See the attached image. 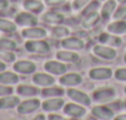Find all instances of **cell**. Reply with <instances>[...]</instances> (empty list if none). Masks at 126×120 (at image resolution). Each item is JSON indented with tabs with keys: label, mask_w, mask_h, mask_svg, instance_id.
<instances>
[{
	"label": "cell",
	"mask_w": 126,
	"mask_h": 120,
	"mask_svg": "<svg viewBox=\"0 0 126 120\" xmlns=\"http://www.w3.org/2000/svg\"><path fill=\"white\" fill-rule=\"evenodd\" d=\"M115 89L114 88H100L93 93V99L98 103H108L115 98Z\"/></svg>",
	"instance_id": "obj_1"
},
{
	"label": "cell",
	"mask_w": 126,
	"mask_h": 120,
	"mask_svg": "<svg viewBox=\"0 0 126 120\" xmlns=\"http://www.w3.org/2000/svg\"><path fill=\"white\" fill-rule=\"evenodd\" d=\"M93 53L104 60H114L116 58V50L111 47H105V45H95L93 48Z\"/></svg>",
	"instance_id": "obj_2"
},
{
	"label": "cell",
	"mask_w": 126,
	"mask_h": 120,
	"mask_svg": "<svg viewBox=\"0 0 126 120\" xmlns=\"http://www.w3.org/2000/svg\"><path fill=\"white\" fill-rule=\"evenodd\" d=\"M26 49L31 53L44 54V53H48L50 50V47L44 40H31V42L26 43Z\"/></svg>",
	"instance_id": "obj_3"
},
{
	"label": "cell",
	"mask_w": 126,
	"mask_h": 120,
	"mask_svg": "<svg viewBox=\"0 0 126 120\" xmlns=\"http://www.w3.org/2000/svg\"><path fill=\"white\" fill-rule=\"evenodd\" d=\"M41 105V102L38 99H28L22 102L21 104H18L17 107V112L20 114H30L33 113L34 110H37Z\"/></svg>",
	"instance_id": "obj_4"
},
{
	"label": "cell",
	"mask_w": 126,
	"mask_h": 120,
	"mask_svg": "<svg viewBox=\"0 0 126 120\" xmlns=\"http://www.w3.org/2000/svg\"><path fill=\"white\" fill-rule=\"evenodd\" d=\"M92 114L100 120H113L114 119V112L109 107L98 105L92 109Z\"/></svg>",
	"instance_id": "obj_5"
},
{
	"label": "cell",
	"mask_w": 126,
	"mask_h": 120,
	"mask_svg": "<svg viewBox=\"0 0 126 120\" xmlns=\"http://www.w3.org/2000/svg\"><path fill=\"white\" fill-rule=\"evenodd\" d=\"M113 75V71L109 68H95L89 71V77L93 80H108Z\"/></svg>",
	"instance_id": "obj_6"
},
{
	"label": "cell",
	"mask_w": 126,
	"mask_h": 120,
	"mask_svg": "<svg viewBox=\"0 0 126 120\" xmlns=\"http://www.w3.org/2000/svg\"><path fill=\"white\" fill-rule=\"evenodd\" d=\"M67 94H69V97H70L71 99L76 101V102L80 103V104H83V105H89V104H91V98H89V96H87L86 93L79 91V89L70 88V89L67 91Z\"/></svg>",
	"instance_id": "obj_7"
},
{
	"label": "cell",
	"mask_w": 126,
	"mask_h": 120,
	"mask_svg": "<svg viewBox=\"0 0 126 120\" xmlns=\"http://www.w3.org/2000/svg\"><path fill=\"white\" fill-rule=\"evenodd\" d=\"M16 23L23 27H32L34 25H37V18L27 12H21L16 16Z\"/></svg>",
	"instance_id": "obj_8"
},
{
	"label": "cell",
	"mask_w": 126,
	"mask_h": 120,
	"mask_svg": "<svg viewBox=\"0 0 126 120\" xmlns=\"http://www.w3.org/2000/svg\"><path fill=\"white\" fill-rule=\"evenodd\" d=\"M22 36L25 38H31V39H42L47 36V32L44 28L41 27H30L22 31Z\"/></svg>",
	"instance_id": "obj_9"
},
{
	"label": "cell",
	"mask_w": 126,
	"mask_h": 120,
	"mask_svg": "<svg viewBox=\"0 0 126 120\" xmlns=\"http://www.w3.org/2000/svg\"><path fill=\"white\" fill-rule=\"evenodd\" d=\"M64 112L72 118H82L86 115V109L83 107L77 105V104H72V103L66 104L64 108Z\"/></svg>",
	"instance_id": "obj_10"
},
{
	"label": "cell",
	"mask_w": 126,
	"mask_h": 120,
	"mask_svg": "<svg viewBox=\"0 0 126 120\" xmlns=\"http://www.w3.org/2000/svg\"><path fill=\"white\" fill-rule=\"evenodd\" d=\"M14 69L20 72V74H32L36 71V65L31 61H27V60H21V61H17L14 66Z\"/></svg>",
	"instance_id": "obj_11"
},
{
	"label": "cell",
	"mask_w": 126,
	"mask_h": 120,
	"mask_svg": "<svg viewBox=\"0 0 126 120\" xmlns=\"http://www.w3.org/2000/svg\"><path fill=\"white\" fill-rule=\"evenodd\" d=\"M61 45L66 49H71V50H81L83 49L84 43L82 39L76 38V37H71V38H66L61 42Z\"/></svg>",
	"instance_id": "obj_12"
},
{
	"label": "cell",
	"mask_w": 126,
	"mask_h": 120,
	"mask_svg": "<svg viewBox=\"0 0 126 120\" xmlns=\"http://www.w3.org/2000/svg\"><path fill=\"white\" fill-rule=\"evenodd\" d=\"M44 69L48 72L54 74V75H61L66 71V66L61 63H58V61H47L44 64Z\"/></svg>",
	"instance_id": "obj_13"
},
{
	"label": "cell",
	"mask_w": 126,
	"mask_h": 120,
	"mask_svg": "<svg viewBox=\"0 0 126 120\" xmlns=\"http://www.w3.org/2000/svg\"><path fill=\"white\" fill-rule=\"evenodd\" d=\"M64 105V101L61 98H50L48 101H45L42 104L43 109L45 112H55L59 110L61 107Z\"/></svg>",
	"instance_id": "obj_14"
},
{
	"label": "cell",
	"mask_w": 126,
	"mask_h": 120,
	"mask_svg": "<svg viewBox=\"0 0 126 120\" xmlns=\"http://www.w3.org/2000/svg\"><path fill=\"white\" fill-rule=\"evenodd\" d=\"M108 32L113 33V34H124L126 33V21L123 20H116L114 22H111L110 25H108Z\"/></svg>",
	"instance_id": "obj_15"
},
{
	"label": "cell",
	"mask_w": 126,
	"mask_h": 120,
	"mask_svg": "<svg viewBox=\"0 0 126 120\" xmlns=\"http://www.w3.org/2000/svg\"><path fill=\"white\" fill-rule=\"evenodd\" d=\"M20 98L15 96H4L0 98V109H11L18 105Z\"/></svg>",
	"instance_id": "obj_16"
},
{
	"label": "cell",
	"mask_w": 126,
	"mask_h": 120,
	"mask_svg": "<svg viewBox=\"0 0 126 120\" xmlns=\"http://www.w3.org/2000/svg\"><path fill=\"white\" fill-rule=\"evenodd\" d=\"M115 10H116V1L115 0H108L102 7V11H100L102 17L105 18V20L109 18L115 12Z\"/></svg>",
	"instance_id": "obj_17"
},
{
	"label": "cell",
	"mask_w": 126,
	"mask_h": 120,
	"mask_svg": "<svg viewBox=\"0 0 126 120\" xmlns=\"http://www.w3.org/2000/svg\"><path fill=\"white\" fill-rule=\"evenodd\" d=\"M99 14L97 11H93V12H88L87 16L84 17V20L82 21V27L83 28H91L93 27L94 25H97V22L99 21Z\"/></svg>",
	"instance_id": "obj_18"
},
{
	"label": "cell",
	"mask_w": 126,
	"mask_h": 120,
	"mask_svg": "<svg viewBox=\"0 0 126 120\" xmlns=\"http://www.w3.org/2000/svg\"><path fill=\"white\" fill-rule=\"evenodd\" d=\"M81 82H82V79L77 74H69V75H65L60 79V83L66 85V86H75V85H79Z\"/></svg>",
	"instance_id": "obj_19"
},
{
	"label": "cell",
	"mask_w": 126,
	"mask_h": 120,
	"mask_svg": "<svg viewBox=\"0 0 126 120\" xmlns=\"http://www.w3.org/2000/svg\"><path fill=\"white\" fill-rule=\"evenodd\" d=\"M33 81L36 85H39V86H51L54 83V77L47 74H37L34 75Z\"/></svg>",
	"instance_id": "obj_20"
},
{
	"label": "cell",
	"mask_w": 126,
	"mask_h": 120,
	"mask_svg": "<svg viewBox=\"0 0 126 120\" xmlns=\"http://www.w3.org/2000/svg\"><path fill=\"white\" fill-rule=\"evenodd\" d=\"M23 6L26 10L32 11V12H42L44 9V5L38 0H26Z\"/></svg>",
	"instance_id": "obj_21"
},
{
	"label": "cell",
	"mask_w": 126,
	"mask_h": 120,
	"mask_svg": "<svg viewBox=\"0 0 126 120\" xmlns=\"http://www.w3.org/2000/svg\"><path fill=\"white\" fill-rule=\"evenodd\" d=\"M98 39H99L100 43H103V44L108 43L111 47H119V45H121V39L119 37H113V36H109L108 33H102Z\"/></svg>",
	"instance_id": "obj_22"
},
{
	"label": "cell",
	"mask_w": 126,
	"mask_h": 120,
	"mask_svg": "<svg viewBox=\"0 0 126 120\" xmlns=\"http://www.w3.org/2000/svg\"><path fill=\"white\" fill-rule=\"evenodd\" d=\"M44 21H47L48 23H61L64 21V16L59 12L55 11H49L44 15Z\"/></svg>",
	"instance_id": "obj_23"
},
{
	"label": "cell",
	"mask_w": 126,
	"mask_h": 120,
	"mask_svg": "<svg viewBox=\"0 0 126 120\" xmlns=\"http://www.w3.org/2000/svg\"><path fill=\"white\" fill-rule=\"evenodd\" d=\"M18 82V76L12 72H1L0 74V83L2 85H14Z\"/></svg>",
	"instance_id": "obj_24"
},
{
	"label": "cell",
	"mask_w": 126,
	"mask_h": 120,
	"mask_svg": "<svg viewBox=\"0 0 126 120\" xmlns=\"http://www.w3.org/2000/svg\"><path fill=\"white\" fill-rule=\"evenodd\" d=\"M56 58L64 61H77L79 60V55L72 53V51H67V50H61L56 53Z\"/></svg>",
	"instance_id": "obj_25"
},
{
	"label": "cell",
	"mask_w": 126,
	"mask_h": 120,
	"mask_svg": "<svg viewBox=\"0 0 126 120\" xmlns=\"http://www.w3.org/2000/svg\"><path fill=\"white\" fill-rule=\"evenodd\" d=\"M17 93L22 97H31V96H36L38 93V89L32 86H20L17 88Z\"/></svg>",
	"instance_id": "obj_26"
},
{
	"label": "cell",
	"mask_w": 126,
	"mask_h": 120,
	"mask_svg": "<svg viewBox=\"0 0 126 120\" xmlns=\"http://www.w3.org/2000/svg\"><path fill=\"white\" fill-rule=\"evenodd\" d=\"M64 94V89L59 88V87H49V88H44L42 91L43 97H58V96H63Z\"/></svg>",
	"instance_id": "obj_27"
},
{
	"label": "cell",
	"mask_w": 126,
	"mask_h": 120,
	"mask_svg": "<svg viewBox=\"0 0 126 120\" xmlns=\"http://www.w3.org/2000/svg\"><path fill=\"white\" fill-rule=\"evenodd\" d=\"M0 31L1 32H15L16 31V25L9 20L0 18Z\"/></svg>",
	"instance_id": "obj_28"
},
{
	"label": "cell",
	"mask_w": 126,
	"mask_h": 120,
	"mask_svg": "<svg viewBox=\"0 0 126 120\" xmlns=\"http://www.w3.org/2000/svg\"><path fill=\"white\" fill-rule=\"evenodd\" d=\"M16 48V43L11 39H0V49L1 50H11Z\"/></svg>",
	"instance_id": "obj_29"
},
{
	"label": "cell",
	"mask_w": 126,
	"mask_h": 120,
	"mask_svg": "<svg viewBox=\"0 0 126 120\" xmlns=\"http://www.w3.org/2000/svg\"><path fill=\"white\" fill-rule=\"evenodd\" d=\"M70 33V31L66 28V27H55L53 30V34L54 37H58V38H64V37H67Z\"/></svg>",
	"instance_id": "obj_30"
},
{
	"label": "cell",
	"mask_w": 126,
	"mask_h": 120,
	"mask_svg": "<svg viewBox=\"0 0 126 120\" xmlns=\"http://www.w3.org/2000/svg\"><path fill=\"white\" fill-rule=\"evenodd\" d=\"M114 18H115V20L126 21V6H120L119 9L115 10V12H114Z\"/></svg>",
	"instance_id": "obj_31"
},
{
	"label": "cell",
	"mask_w": 126,
	"mask_h": 120,
	"mask_svg": "<svg viewBox=\"0 0 126 120\" xmlns=\"http://www.w3.org/2000/svg\"><path fill=\"white\" fill-rule=\"evenodd\" d=\"M15 54H12L10 50H1L0 51V59L5 60V61H9V63H12L15 61Z\"/></svg>",
	"instance_id": "obj_32"
},
{
	"label": "cell",
	"mask_w": 126,
	"mask_h": 120,
	"mask_svg": "<svg viewBox=\"0 0 126 120\" xmlns=\"http://www.w3.org/2000/svg\"><path fill=\"white\" fill-rule=\"evenodd\" d=\"M115 79L119 81H126V68L118 69L115 71Z\"/></svg>",
	"instance_id": "obj_33"
},
{
	"label": "cell",
	"mask_w": 126,
	"mask_h": 120,
	"mask_svg": "<svg viewBox=\"0 0 126 120\" xmlns=\"http://www.w3.org/2000/svg\"><path fill=\"white\" fill-rule=\"evenodd\" d=\"M89 1H91V0H75L74 4H72V6H74L75 10H80V9L83 7L87 2H89Z\"/></svg>",
	"instance_id": "obj_34"
},
{
	"label": "cell",
	"mask_w": 126,
	"mask_h": 120,
	"mask_svg": "<svg viewBox=\"0 0 126 120\" xmlns=\"http://www.w3.org/2000/svg\"><path fill=\"white\" fill-rule=\"evenodd\" d=\"M12 88L7 86H0V96H9L12 93Z\"/></svg>",
	"instance_id": "obj_35"
},
{
	"label": "cell",
	"mask_w": 126,
	"mask_h": 120,
	"mask_svg": "<svg viewBox=\"0 0 126 120\" xmlns=\"http://www.w3.org/2000/svg\"><path fill=\"white\" fill-rule=\"evenodd\" d=\"M45 2L50 6H58V5H61L65 2V0H45Z\"/></svg>",
	"instance_id": "obj_36"
},
{
	"label": "cell",
	"mask_w": 126,
	"mask_h": 120,
	"mask_svg": "<svg viewBox=\"0 0 126 120\" xmlns=\"http://www.w3.org/2000/svg\"><path fill=\"white\" fill-rule=\"evenodd\" d=\"M108 107H109L113 112H115V110H120V109L123 108L120 102H118V103H110V104H108Z\"/></svg>",
	"instance_id": "obj_37"
},
{
	"label": "cell",
	"mask_w": 126,
	"mask_h": 120,
	"mask_svg": "<svg viewBox=\"0 0 126 120\" xmlns=\"http://www.w3.org/2000/svg\"><path fill=\"white\" fill-rule=\"evenodd\" d=\"M98 7V1H93L87 9H86V12L88 14V12H93V10H95Z\"/></svg>",
	"instance_id": "obj_38"
},
{
	"label": "cell",
	"mask_w": 126,
	"mask_h": 120,
	"mask_svg": "<svg viewBox=\"0 0 126 120\" xmlns=\"http://www.w3.org/2000/svg\"><path fill=\"white\" fill-rule=\"evenodd\" d=\"M7 7V0H0V11L5 10Z\"/></svg>",
	"instance_id": "obj_39"
},
{
	"label": "cell",
	"mask_w": 126,
	"mask_h": 120,
	"mask_svg": "<svg viewBox=\"0 0 126 120\" xmlns=\"http://www.w3.org/2000/svg\"><path fill=\"white\" fill-rule=\"evenodd\" d=\"M49 120H64V119H63V117H60L58 114H51V115H49Z\"/></svg>",
	"instance_id": "obj_40"
},
{
	"label": "cell",
	"mask_w": 126,
	"mask_h": 120,
	"mask_svg": "<svg viewBox=\"0 0 126 120\" xmlns=\"http://www.w3.org/2000/svg\"><path fill=\"white\" fill-rule=\"evenodd\" d=\"M114 120H126V114H121V115H118L116 118H114Z\"/></svg>",
	"instance_id": "obj_41"
},
{
	"label": "cell",
	"mask_w": 126,
	"mask_h": 120,
	"mask_svg": "<svg viewBox=\"0 0 126 120\" xmlns=\"http://www.w3.org/2000/svg\"><path fill=\"white\" fill-rule=\"evenodd\" d=\"M33 120H45V118H44V115H37Z\"/></svg>",
	"instance_id": "obj_42"
},
{
	"label": "cell",
	"mask_w": 126,
	"mask_h": 120,
	"mask_svg": "<svg viewBox=\"0 0 126 120\" xmlns=\"http://www.w3.org/2000/svg\"><path fill=\"white\" fill-rule=\"evenodd\" d=\"M5 68H6V66H5V64L0 61V71H4V70H5Z\"/></svg>",
	"instance_id": "obj_43"
},
{
	"label": "cell",
	"mask_w": 126,
	"mask_h": 120,
	"mask_svg": "<svg viewBox=\"0 0 126 120\" xmlns=\"http://www.w3.org/2000/svg\"><path fill=\"white\" fill-rule=\"evenodd\" d=\"M116 1H119V2H121V4H125L126 0H116Z\"/></svg>",
	"instance_id": "obj_44"
},
{
	"label": "cell",
	"mask_w": 126,
	"mask_h": 120,
	"mask_svg": "<svg viewBox=\"0 0 126 120\" xmlns=\"http://www.w3.org/2000/svg\"><path fill=\"white\" fill-rule=\"evenodd\" d=\"M124 61H125V63H126V55H125V56H124Z\"/></svg>",
	"instance_id": "obj_45"
},
{
	"label": "cell",
	"mask_w": 126,
	"mask_h": 120,
	"mask_svg": "<svg viewBox=\"0 0 126 120\" xmlns=\"http://www.w3.org/2000/svg\"><path fill=\"white\" fill-rule=\"evenodd\" d=\"M71 120H79V119H77V118H75V119H71Z\"/></svg>",
	"instance_id": "obj_46"
},
{
	"label": "cell",
	"mask_w": 126,
	"mask_h": 120,
	"mask_svg": "<svg viewBox=\"0 0 126 120\" xmlns=\"http://www.w3.org/2000/svg\"><path fill=\"white\" fill-rule=\"evenodd\" d=\"M124 92H125V93H126V86H125V89H124Z\"/></svg>",
	"instance_id": "obj_47"
},
{
	"label": "cell",
	"mask_w": 126,
	"mask_h": 120,
	"mask_svg": "<svg viewBox=\"0 0 126 120\" xmlns=\"http://www.w3.org/2000/svg\"><path fill=\"white\" fill-rule=\"evenodd\" d=\"M125 108H126V102H125Z\"/></svg>",
	"instance_id": "obj_48"
}]
</instances>
